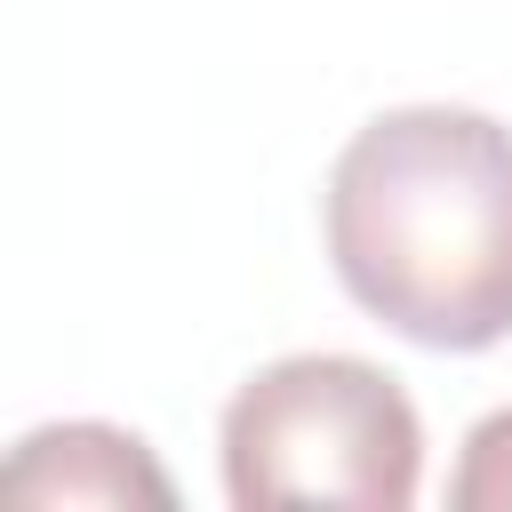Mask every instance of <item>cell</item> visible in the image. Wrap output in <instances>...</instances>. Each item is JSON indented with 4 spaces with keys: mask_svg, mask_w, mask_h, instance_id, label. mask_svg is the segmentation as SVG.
Segmentation results:
<instances>
[{
    "mask_svg": "<svg viewBox=\"0 0 512 512\" xmlns=\"http://www.w3.org/2000/svg\"><path fill=\"white\" fill-rule=\"evenodd\" d=\"M448 504L456 512H512V408H488L464 432V456L448 472Z\"/></svg>",
    "mask_w": 512,
    "mask_h": 512,
    "instance_id": "cell-4",
    "label": "cell"
},
{
    "mask_svg": "<svg viewBox=\"0 0 512 512\" xmlns=\"http://www.w3.org/2000/svg\"><path fill=\"white\" fill-rule=\"evenodd\" d=\"M344 296L424 352L512 336V128L472 104L376 112L328 168Z\"/></svg>",
    "mask_w": 512,
    "mask_h": 512,
    "instance_id": "cell-1",
    "label": "cell"
},
{
    "mask_svg": "<svg viewBox=\"0 0 512 512\" xmlns=\"http://www.w3.org/2000/svg\"><path fill=\"white\" fill-rule=\"evenodd\" d=\"M224 496L240 512L272 504H352L408 512L424 480V424L400 376L352 352H288L224 400Z\"/></svg>",
    "mask_w": 512,
    "mask_h": 512,
    "instance_id": "cell-2",
    "label": "cell"
},
{
    "mask_svg": "<svg viewBox=\"0 0 512 512\" xmlns=\"http://www.w3.org/2000/svg\"><path fill=\"white\" fill-rule=\"evenodd\" d=\"M8 496L16 504H176L168 472L152 448L120 424H40L8 456Z\"/></svg>",
    "mask_w": 512,
    "mask_h": 512,
    "instance_id": "cell-3",
    "label": "cell"
}]
</instances>
